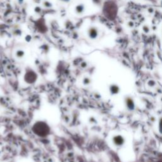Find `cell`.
<instances>
[{
	"label": "cell",
	"mask_w": 162,
	"mask_h": 162,
	"mask_svg": "<svg viewBox=\"0 0 162 162\" xmlns=\"http://www.w3.org/2000/svg\"><path fill=\"white\" fill-rule=\"evenodd\" d=\"M88 35L89 37L92 39H94L98 37V32L97 28L94 27H91L88 30Z\"/></svg>",
	"instance_id": "obj_3"
},
{
	"label": "cell",
	"mask_w": 162,
	"mask_h": 162,
	"mask_svg": "<svg viewBox=\"0 0 162 162\" xmlns=\"http://www.w3.org/2000/svg\"><path fill=\"white\" fill-rule=\"evenodd\" d=\"M24 81L28 84H32L35 83L37 79V75L34 70L28 69L26 71L23 76Z\"/></svg>",
	"instance_id": "obj_2"
},
{
	"label": "cell",
	"mask_w": 162,
	"mask_h": 162,
	"mask_svg": "<svg viewBox=\"0 0 162 162\" xmlns=\"http://www.w3.org/2000/svg\"><path fill=\"white\" fill-rule=\"evenodd\" d=\"M90 83V79L87 78V77H85L83 79V84L84 85H88Z\"/></svg>",
	"instance_id": "obj_8"
},
{
	"label": "cell",
	"mask_w": 162,
	"mask_h": 162,
	"mask_svg": "<svg viewBox=\"0 0 162 162\" xmlns=\"http://www.w3.org/2000/svg\"><path fill=\"white\" fill-rule=\"evenodd\" d=\"M19 3H22V2L23 1V0H19Z\"/></svg>",
	"instance_id": "obj_10"
},
{
	"label": "cell",
	"mask_w": 162,
	"mask_h": 162,
	"mask_svg": "<svg viewBox=\"0 0 162 162\" xmlns=\"http://www.w3.org/2000/svg\"><path fill=\"white\" fill-rule=\"evenodd\" d=\"M114 141L115 142V144H118V145H120V144H122L123 143V139L121 136H117L114 138Z\"/></svg>",
	"instance_id": "obj_5"
},
{
	"label": "cell",
	"mask_w": 162,
	"mask_h": 162,
	"mask_svg": "<svg viewBox=\"0 0 162 162\" xmlns=\"http://www.w3.org/2000/svg\"><path fill=\"white\" fill-rule=\"evenodd\" d=\"M84 5H82V4L78 5L75 8V11L78 14H82V12H84Z\"/></svg>",
	"instance_id": "obj_4"
},
{
	"label": "cell",
	"mask_w": 162,
	"mask_h": 162,
	"mask_svg": "<svg viewBox=\"0 0 162 162\" xmlns=\"http://www.w3.org/2000/svg\"><path fill=\"white\" fill-rule=\"evenodd\" d=\"M118 91H119L118 87H117L115 85H112V87H111V92L113 94L117 93L118 92Z\"/></svg>",
	"instance_id": "obj_7"
},
{
	"label": "cell",
	"mask_w": 162,
	"mask_h": 162,
	"mask_svg": "<svg viewBox=\"0 0 162 162\" xmlns=\"http://www.w3.org/2000/svg\"><path fill=\"white\" fill-rule=\"evenodd\" d=\"M16 56L18 58H22L24 56V52L22 50H18L16 53Z\"/></svg>",
	"instance_id": "obj_6"
},
{
	"label": "cell",
	"mask_w": 162,
	"mask_h": 162,
	"mask_svg": "<svg viewBox=\"0 0 162 162\" xmlns=\"http://www.w3.org/2000/svg\"><path fill=\"white\" fill-rule=\"evenodd\" d=\"M62 1H69L70 0H62Z\"/></svg>",
	"instance_id": "obj_11"
},
{
	"label": "cell",
	"mask_w": 162,
	"mask_h": 162,
	"mask_svg": "<svg viewBox=\"0 0 162 162\" xmlns=\"http://www.w3.org/2000/svg\"><path fill=\"white\" fill-rule=\"evenodd\" d=\"M127 105H128V106H129L130 108L132 109L134 108L133 102L132 101V100H130V99H128V101H127Z\"/></svg>",
	"instance_id": "obj_9"
},
{
	"label": "cell",
	"mask_w": 162,
	"mask_h": 162,
	"mask_svg": "<svg viewBox=\"0 0 162 162\" xmlns=\"http://www.w3.org/2000/svg\"><path fill=\"white\" fill-rule=\"evenodd\" d=\"M32 131L39 137H46L50 133V128L48 124L42 121H38L34 124Z\"/></svg>",
	"instance_id": "obj_1"
}]
</instances>
